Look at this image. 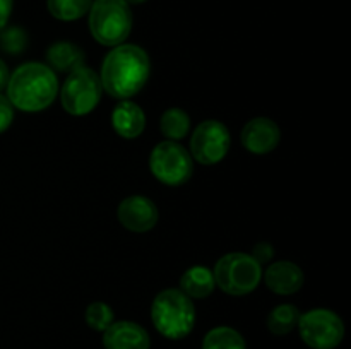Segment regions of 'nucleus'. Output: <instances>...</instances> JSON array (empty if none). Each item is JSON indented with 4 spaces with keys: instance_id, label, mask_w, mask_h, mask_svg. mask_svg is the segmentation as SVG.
<instances>
[{
    "instance_id": "obj_13",
    "label": "nucleus",
    "mask_w": 351,
    "mask_h": 349,
    "mask_svg": "<svg viewBox=\"0 0 351 349\" xmlns=\"http://www.w3.org/2000/svg\"><path fill=\"white\" fill-rule=\"evenodd\" d=\"M263 279L267 289L276 294L288 296V294H295L302 289L305 277L297 263L280 260V262L271 263L266 270H263Z\"/></svg>"
},
{
    "instance_id": "obj_23",
    "label": "nucleus",
    "mask_w": 351,
    "mask_h": 349,
    "mask_svg": "<svg viewBox=\"0 0 351 349\" xmlns=\"http://www.w3.org/2000/svg\"><path fill=\"white\" fill-rule=\"evenodd\" d=\"M14 122V106L7 99V96L0 94V133L9 130Z\"/></svg>"
},
{
    "instance_id": "obj_8",
    "label": "nucleus",
    "mask_w": 351,
    "mask_h": 349,
    "mask_svg": "<svg viewBox=\"0 0 351 349\" xmlns=\"http://www.w3.org/2000/svg\"><path fill=\"white\" fill-rule=\"evenodd\" d=\"M298 332L311 349H336L345 339V324L329 308H312L300 313Z\"/></svg>"
},
{
    "instance_id": "obj_9",
    "label": "nucleus",
    "mask_w": 351,
    "mask_h": 349,
    "mask_svg": "<svg viewBox=\"0 0 351 349\" xmlns=\"http://www.w3.org/2000/svg\"><path fill=\"white\" fill-rule=\"evenodd\" d=\"M230 151V130L219 120H206L191 137V156L204 166L218 164Z\"/></svg>"
},
{
    "instance_id": "obj_19",
    "label": "nucleus",
    "mask_w": 351,
    "mask_h": 349,
    "mask_svg": "<svg viewBox=\"0 0 351 349\" xmlns=\"http://www.w3.org/2000/svg\"><path fill=\"white\" fill-rule=\"evenodd\" d=\"M298 318H300V310L295 305L283 303L271 310L266 324L274 335H287L297 327Z\"/></svg>"
},
{
    "instance_id": "obj_2",
    "label": "nucleus",
    "mask_w": 351,
    "mask_h": 349,
    "mask_svg": "<svg viewBox=\"0 0 351 349\" xmlns=\"http://www.w3.org/2000/svg\"><path fill=\"white\" fill-rule=\"evenodd\" d=\"M7 99L14 108L26 113L47 109L58 94L57 74L40 62L19 65L7 81Z\"/></svg>"
},
{
    "instance_id": "obj_4",
    "label": "nucleus",
    "mask_w": 351,
    "mask_h": 349,
    "mask_svg": "<svg viewBox=\"0 0 351 349\" xmlns=\"http://www.w3.org/2000/svg\"><path fill=\"white\" fill-rule=\"evenodd\" d=\"M132 10L125 0H93L88 26L93 38L103 47H117L132 31Z\"/></svg>"
},
{
    "instance_id": "obj_7",
    "label": "nucleus",
    "mask_w": 351,
    "mask_h": 349,
    "mask_svg": "<svg viewBox=\"0 0 351 349\" xmlns=\"http://www.w3.org/2000/svg\"><path fill=\"white\" fill-rule=\"evenodd\" d=\"M149 170L163 185L180 187L191 180L194 173V161L184 146L173 140H163L151 151Z\"/></svg>"
},
{
    "instance_id": "obj_26",
    "label": "nucleus",
    "mask_w": 351,
    "mask_h": 349,
    "mask_svg": "<svg viewBox=\"0 0 351 349\" xmlns=\"http://www.w3.org/2000/svg\"><path fill=\"white\" fill-rule=\"evenodd\" d=\"M9 75H10L9 74V67H7L5 62L0 58V91H2V89H5L7 81H9Z\"/></svg>"
},
{
    "instance_id": "obj_18",
    "label": "nucleus",
    "mask_w": 351,
    "mask_h": 349,
    "mask_svg": "<svg viewBox=\"0 0 351 349\" xmlns=\"http://www.w3.org/2000/svg\"><path fill=\"white\" fill-rule=\"evenodd\" d=\"M160 130L167 137V140L177 142V140L187 137L189 130H191V116L182 108H168L161 115Z\"/></svg>"
},
{
    "instance_id": "obj_3",
    "label": "nucleus",
    "mask_w": 351,
    "mask_h": 349,
    "mask_svg": "<svg viewBox=\"0 0 351 349\" xmlns=\"http://www.w3.org/2000/svg\"><path fill=\"white\" fill-rule=\"evenodd\" d=\"M151 320L154 328L170 341L185 339L195 325V307L180 289H163L151 305Z\"/></svg>"
},
{
    "instance_id": "obj_21",
    "label": "nucleus",
    "mask_w": 351,
    "mask_h": 349,
    "mask_svg": "<svg viewBox=\"0 0 351 349\" xmlns=\"http://www.w3.org/2000/svg\"><path fill=\"white\" fill-rule=\"evenodd\" d=\"M84 318L89 328L96 332H105L115 322V313L110 305L103 303V301H95V303L88 305Z\"/></svg>"
},
{
    "instance_id": "obj_15",
    "label": "nucleus",
    "mask_w": 351,
    "mask_h": 349,
    "mask_svg": "<svg viewBox=\"0 0 351 349\" xmlns=\"http://www.w3.org/2000/svg\"><path fill=\"white\" fill-rule=\"evenodd\" d=\"M86 60V55L81 47L71 41H57L50 44L47 50V62L51 70L65 72L71 74L75 68L82 67Z\"/></svg>"
},
{
    "instance_id": "obj_27",
    "label": "nucleus",
    "mask_w": 351,
    "mask_h": 349,
    "mask_svg": "<svg viewBox=\"0 0 351 349\" xmlns=\"http://www.w3.org/2000/svg\"><path fill=\"white\" fill-rule=\"evenodd\" d=\"M144 2H147V0H125V3H129V5H139Z\"/></svg>"
},
{
    "instance_id": "obj_24",
    "label": "nucleus",
    "mask_w": 351,
    "mask_h": 349,
    "mask_svg": "<svg viewBox=\"0 0 351 349\" xmlns=\"http://www.w3.org/2000/svg\"><path fill=\"white\" fill-rule=\"evenodd\" d=\"M250 255H252L254 259H256L257 262L263 266V263H267L269 260H273L274 246L271 245V243L261 242V243H257L256 246H254V250H252V253H250Z\"/></svg>"
},
{
    "instance_id": "obj_14",
    "label": "nucleus",
    "mask_w": 351,
    "mask_h": 349,
    "mask_svg": "<svg viewBox=\"0 0 351 349\" xmlns=\"http://www.w3.org/2000/svg\"><path fill=\"white\" fill-rule=\"evenodd\" d=\"M112 127L123 139H137L146 129V113L137 103L123 99L113 108Z\"/></svg>"
},
{
    "instance_id": "obj_12",
    "label": "nucleus",
    "mask_w": 351,
    "mask_h": 349,
    "mask_svg": "<svg viewBox=\"0 0 351 349\" xmlns=\"http://www.w3.org/2000/svg\"><path fill=\"white\" fill-rule=\"evenodd\" d=\"M103 346L105 349H149L151 337L137 322L119 320L103 332Z\"/></svg>"
},
{
    "instance_id": "obj_16",
    "label": "nucleus",
    "mask_w": 351,
    "mask_h": 349,
    "mask_svg": "<svg viewBox=\"0 0 351 349\" xmlns=\"http://www.w3.org/2000/svg\"><path fill=\"white\" fill-rule=\"evenodd\" d=\"M216 283L213 270L204 266H194L180 277V291L191 300H204L215 291Z\"/></svg>"
},
{
    "instance_id": "obj_22",
    "label": "nucleus",
    "mask_w": 351,
    "mask_h": 349,
    "mask_svg": "<svg viewBox=\"0 0 351 349\" xmlns=\"http://www.w3.org/2000/svg\"><path fill=\"white\" fill-rule=\"evenodd\" d=\"M27 47V34L23 27L10 26L3 27L0 31V48L5 53L10 55H19L26 50Z\"/></svg>"
},
{
    "instance_id": "obj_10",
    "label": "nucleus",
    "mask_w": 351,
    "mask_h": 349,
    "mask_svg": "<svg viewBox=\"0 0 351 349\" xmlns=\"http://www.w3.org/2000/svg\"><path fill=\"white\" fill-rule=\"evenodd\" d=\"M120 224L132 233H147L156 226L160 212L156 204L144 195H130L123 198L117 209Z\"/></svg>"
},
{
    "instance_id": "obj_17",
    "label": "nucleus",
    "mask_w": 351,
    "mask_h": 349,
    "mask_svg": "<svg viewBox=\"0 0 351 349\" xmlns=\"http://www.w3.org/2000/svg\"><path fill=\"white\" fill-rule=\"evenodd\" d=\"M202 349H247V342L239 331L228 325H219L204 335Z\"/></svg>"
},
{
    "instance_id": "obj_25",
    "label": "nucleus",
    "mask_w": 351,
    "mask_h": 349,
    "mask_svg": "<svg viewBox=\"0 0 351 349\" xmlns=\"http://www.w3.org/2000/svg\"><path fill=\"white\" fill-rule=\"evenodd\" d=\"M14 9V0H0V31L7 27L10 19V14Z\"/></svg>"
},
{
    "instance_id": "obj_5",
    "label": "nucleus",
    "mask_w": 351,
    "mask_h": 349,
    "mask_svg": "<svg viewBox=\"0 0 351 349\" xmlns=\"http://www.w3.org/2000/svg\"><path fill=\"white\" fill-rule=\"evenodd\" d=\"M213 276L216 286L226 294L245 296L259 286L263 279V266L250 253H226L216 262Z\"/></svg>"
},
{
    "instance_id": "obj_11",
    "label": "nucleus",
    "mask_w": 351,
    "mask_h": 349,
    "mask_svg": "<svg viewBox=\"0 0 351 349\" xmlns=\"http://www.w3.org/2000/svg\"><path fill=\"white\" fill-rule=\"evenodd\" d=\"M242 146L252 154H267L278 147L281 140V130L274 120L257 116L243 125L240 133Z\"/></svg>"
},
{
    "instance_id": "obj_1",
    "label": "nucleus",
    "mask_w": 351,
    "mask_h": 349,
    "mask_svg": "<svg viewBox=\"0 0 351 349\" xmlns=\"http://www.w3.org/2000/svg\"><path fill=\"white\" fill-rule=\"evenodd\" d=\"M149 72L151 60L146 50L137 44L122 43L106 53L98 75L103 91L112 98L129 99L146 86Z\"/></svg>"
},
{
    "instance_id": "obj_20",
    "label": "nucleus",
    "mask_w": 351,
    "mask_h": 349,
    "mask_svg": "<svg viewBox=\"0 0 351 349\" xmlns=\"http://www.w3.org/2000/svg\"><path fill=\"white\" fill-rule=\"evenodd\" d=\"M93 0H47V9L55 19L71 23L84 17L91 9Z\"/></svg>"
},
{
    "instance_id": "obj_6",
    "label": "nucleus",
    "mask_w": 351,
    "mask_h": 349,
    "mask_svg": "<svg viewBox=\"0 0 351 349\" xmlns=\"http://www.w3.org/2000/svg\"><path fill=\"white\" fill-rule=\"evenodd\" d=\"M58 94H60L62 106L69 115H88L101 99L103 88L99 75L93 68L82 65L67 75Z\"/></svg>"
}]
</instances>
